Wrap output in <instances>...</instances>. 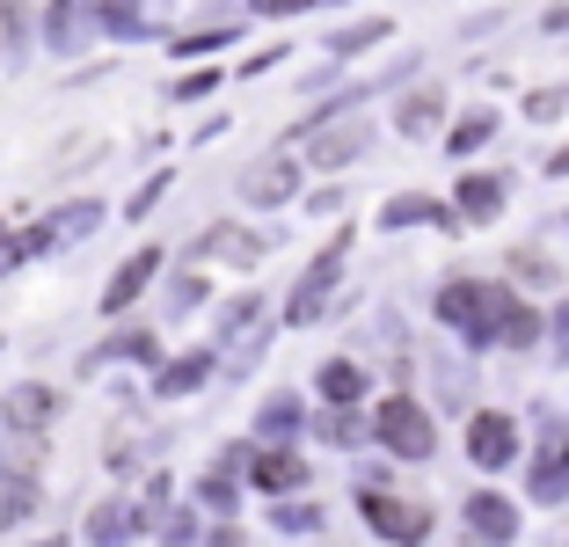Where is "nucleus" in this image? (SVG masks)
<instances>
[{
  "label": "nucleus",
  "mask_w": 569,
  "mask_h": 547,
  "mask_svg": "<svg viewBox=\"0 0 569 547\" xmlns=\"http://www.w3.org/2000/svg\"><path fill=\"white\" fill-rule=\"evenodd\" d=\"M438 315H446L452 329H468L475 344H489V336H497V315H503V292H489V285H446V292H438Z\"/></svg>",
  "instance_id": "nucleus-1"
},
{
  "label": "nucleus",
  "mask_w": 569,
  "mask_h": 547,
  "mask_svg": "<svg viewBox=\"0 0 569 547\" xmlns=\"http://www.w3.org/2000/svg\"><path fill=\"white\" fill-rule=\"evenodd\" d=\"M372 431H380V446H395V452H402V460H423V452L438 446V424L417 409V401H380Z\"/></svg>",
  "instance_id": "nucleus-2"
},
{
  "label": "nucleus",
  "mask_w": 569,
  "mask_h": 547,
  "mask_svg": "<svg viewBox=\"0 0 569 547\" xmlns=\"http://www.w3.org/2000/svg\"><path fill=\"white\" fill-rule=\"evenodd\" d=\"M51 416H59V395H51L44 380H22V387H8V395H0V424H8V431H22V438H37Z\"/></svg>",
  "instance_id": "nucleus-3"
},
{
  "label": "nucleus",
  "mask_w": 569,
  "mask_h": 547,
  "mask_svg": "<svg viewBox=\"0 0 569 547\" xmlns=\"http://www.w3.org/2000/svg\"><path fill=\"white\" fill-rule=\"evenodd\" d=\"M153 270H161V256H153V249H139L132 263L110 270V285H102V315H124V307H132V299L153 285Z\"/></svg>",
  "instance_id": "nucleus-4"
},
{
  "label": "nucleus",
  "mask_w": 569,
  "mask_h": 547,
  "mask_svg": "<svg viewBox=\"0 0 569 547\" xmlns=\"http://www.w3.org/2000/svg\"><path fill=\"white\" fill-rule=\"evenodd\" d=\"M366 518H372V526L387 533V540H402V547L431 533V518H423L417 504H395V497H380V489H366Z\"/></svg>",
  "instance_id": "nucleus-5"
},
{
  "label": "nucleus",
  "mask_w": 569,
  "mask_h": 547,
  "mask_svg": "<svg viewBox=\"0 0 569 547\" xmlns=\"http://www.w3.org/2000/svg\"><path fill=\"white\" fill-rule=\"evenodd\" d=\"M468 446H475V460H482V467H503V460H511V452H519V431H511L503 416H475Z\"/></svg>",
  "instance_id": "nucleus-6"
},
{
  "label": "nucleus",
  "mask_w": 569,
  "mask_h": 547,
  "mask_svg": "<svg viewBox=\"0 0 569 547\" xmlns=\"http://www.w3.org/2000/svg\"><path fill=\"white\" fill-rule=\"evenodd\" d=\"M132 533H139V511H132V504L110 497V504H96V511H88V540H96V547H124Z\"/></svg>",
  "instance_id": "nucleus-7"
},
{
  "label": "nucleus",
  "mask_w": 569,
  "mask_h": 547,
  "mask_svg": "<svg viewBox=\"0 0 569 547\" xmlns=\"http://www.w3.org/2000/svg\"><path fill=\"white\" fill-rule=\"evenodd\" d=\"M468 526H475V540L503 547V540H511V533H519V511H511V504H503V497H475V504H468Z\"/></svg>",
  "instance_id": "nucleus-8"
},
{
  "label": "nucleus",
  "mask_w": 569,
  "mask_h": 547,
  "mask_svg": "<svg viewBox=\"0 0 569 547\" xmlns=\"http://www.w3.org/2000/svg\"><path fill=\"white\" fill-rule=\"evenodd\" d=\"M96 227H102V205L96 198H73V205H59V212L44 219L51 249H59V241H81V233H96Z\"/></svg>",
  "instance_id": "nucleus-9"
},
{
  "label": "nucleus",
  "mask_w": 569,
  "mask_h": 547,
  "mask_svg": "<svg viewBox=\"0 0 569 547\" xmlns=\"http://www.w3.org/2000/svg\"><path fill=\"white\" fill-rule=\"evenodd\" d=\"M336 263H343V249H329V263L307 270V285H300V299H292V315H284V321H315L321 315V299H329V285H336Z\"/></svg>",
  "instance_id": "nucleus-10"
},
{
  "label": "nucleus",
  "mask_w": 569,
  "mask_h": 547,
  "mask_svg": "<svg viewBox=\"0 0 569 547\" xmlns=\"http://www.w3.org/2000/svg\"><path fill=\"white\" fill-rule=\"evenodd\" d=\"M241 190H249L256 205H284V198H292V161H256Z\"/></svg>",
  "instance_id": "nucleus-11"
},
{
  "label": "nucleus",
  "mask_w": 569,
  "mask_h": 547,
  "mask_svg": "<svg viewBox=\"0 0 569 547\" xmlns=\"http://www.w3.org/2000/svg\"><path fill=\"white\" fill-rule=\"evenodd\" d=\"M256 489H278V497H284V489H300V481H307V467L300 460H292V452H256Z\"/></svg>",
  "instance_id": "nucleus-12"
},
{
  "label": "nucleus",
  "mask_w": 569,
  "mask_h": 547,
  "mask_svg": "<svg viewBox=\"0 0 569 547\" xmlns=\"http://www.w3.org/2000/svg\"><path fill=\"white\" fill-rule=\"evenodd\" d=\"M358 147H366V125H343V132H315V139H307V161L336 168V161H351Z\"/></svg>",
  "instance_id": "nucleus-13"
},
{
  "label": "nucleus",
  "mask_w": 569,
  "mask_h": 547,
  "mask_svg": "<svg viewBox=\"0 0 569 547\" xmlns=\"http://www.w3.org/2000/svg\"><path fill=\"white\" fill-rule=\"evenodd\" d=\"M204 372H212V350H190V358H176V365H161V395H190V387H204Z\"/></svg>",
  "instance_id": "nucleus-14"
},
{
  "label": "nucleus",
  "mask_w": 569,
  "mask_h": 547,
  "mask_svg": "<svg viewBox=\"0 0 569 547\" xmlns=\"http://www.w3.org/2000/svg\"><path fill=\"white\" fill-rule=\"evenodd\" d=\"M110 358H153V329H124V336H110L102 350H88V365H110Z\"/></svg>",
  "instance_id": "nucleus-15"
},
{
  "label": "nucleus",
  "mask_w": 569,
  "mask_h": 547,
  "mask_svg": "<svg viewBox=\"0 0 569 547\" xmlns=\"http://www.w3.org/2000/svg\"><path fill=\"white\" fill-rule=\"evenodd\" d=\"M321 395L329 401H358L366 395V372H358V365H329V372H321Z\"/></svg>",
  "instance_id": "nucleus-16"
},
{
  "label": "nucleus",
  "mask_w": 569,
  "mask_h": 547,
  "mask_svg": "<svg viewBox=\"0 0 569 547\" xmlns=\"http://www.w3.org/2000/svg\"><path fill=\"white\" fill-rule=\"evenodd\" d=\"M460 205H468L475 219H489L503 205V190H497V176H468V190H460Z\"/></svg>",
  "instance_id": "nucleus-17"
},
{
  "label": "nucleus",
  "mask_w": 569,
  "mask_h": 547,
  "mask_svg": "<svg viewBox=\"0 0 569 547\" xmlns=\"http://www.w3.org/2000/svg\"><path fill=\"white\" fill-rule=\"evenodd\" d=\"M292 424H300V401H292V395H270L263 401V438H284Z\"/></svg>",
  "instance_id": "nucleus-18"
},
{
  "label": "nucleus",
  "mask_w": 569,
  "mask_h": 547,
  "mask_svg": "<svg viewBox=\"0 0 569 547\" xmlns=\"http://www.w3.org/2000/svg\"><path fill=\"white\" fill-rule=\"evenodd\" d=\"M409 219H438V227H452L431 198H395V205H387V227H409Z\"/></svg>",
  "instance_id": "nucleus-19"
},
{
  "label": "nucleus",
  "mask_w": 569,
  "mask_h": 547,
  "mask_svg": "<svg viewBox=\"0 0 569 547\" xmlns=\"http://www.w3.org/2000/svg\"><path fill=\"white\" fill-rule=\"evenodd\" d=\"M562 489H569V467H562V460H555V452H548V460L533 467V497H540V504H555V497H562Z\"/></svg>",
  "instance_id": "nucleus-20"
},
{
  "label": "nucleus",
  "mask_w": 569,
  "mask_h": 547,
  "mask_svg": "<svg viewBox=\"0 0 569 547\" xmlns=\"http://www.w3.org/2000/svg\"><path fill=\"white\" fill-rule=\"evenodd\" d=\"M212 249L227 256V263H256V256H263V249H256V241H249L241 227H219V233H212Z\"/></svg>",
  "instance_id": "nucleus-21"
},
{
  "label": "nucleus",
  "mask_w": 569,
  "mask_h": 547,
  "mask_svg": "<svg viewBox=\"0 0 569 547\" xmlns=\"http://www.w3.org/2000/svg\"><path fill=\"white\" fill-rule=\"evenodd\" d=\"M431 117H438V96H409L402 102V132H431Z\"/></svg>",
  "instance_id": "nucleus-22"
},
{
  "label": "nucleus",
  "mask_w": 569,
  "mask_h": 547,
  "mask_svg": "<svg viewBox=\"0 0 569 547\" xmlns=\"http://www.w3.org/2000/svg\"><path fill=\"white\" fill-rule=\"evenodd\" d=\"M102 30H118V37H139V8H132V0H110V8H102Z\"/></svg>",
  "instance_id": "nucleus-23"
},
{
  "label": "nucleus",
  "mask_w": 569,
  "mask_h": 547,
  "mask_svg": "<svg viewBox=\"0 0 569 547\" xmlns=\"http://www.w3.org/2000/svg\"><path fill=\"white\" fill-rule=\"evenodd\" d=\"M321 526V511H307V504H284L278 511V533H315Z\"/></svg>",
  "instance_id": "nucleus-24"
},
{
  "label": "nucleus",
  "mask_w": 569,
  "mask_h": 547,
  "mask_svg": "<svg viewBox=\"0 0 569 547\" xmlns=\"http://www.w3.org/2000/svg\"><path fill=\"white\" fill-rule=\"evenodd\" d=\"M489 125H497V117H468V125L452 132V147H460V153H468V147H482V139H489Z\"/></svg>",
  "instance_id": "nucleus-25"
},
{
  "label": "nucleus",
  "mask_w": 569,
  "mask_h": 547,
  "mask_svg": "<svg viewBox=\"0 0 569 547\" xmlns=\"http://www.w3.org/2000/svg\"><path fill=\"white\" fill-rule=\"evenodd\" d=\"M204 504H212V511H234V481L212 475V481H204Z\"/></svg>",
  "instance_id": "nucleus-26"
},
{
  "label": "nucleus",
  "mask_w": 569,
  "mask_h": 547,
  "mask_svg": "<svg viewBox=\"0 0 569 547\" xmlns=\"http://www.w3.org/2000/svg\"><path fill=\"white\" fill-rule=\"evenodd\" d=\"M256 8H270V16H300L307 0H256Z\"/></svg>",
  "instance_id": "nucleus-27"
},
{
  "label": "nucleus",
  "mask_w": 569,
  "mask_h": 547,
  "mask_svg": "<svg viewBox=\"0 0 569 547\" xmlns=\"http://www.w3.org/2000/svg\"><path fill=\"white\" fill-rule=\"evenodd\" d=\"M0 44H8V8H0Z\"/></svg>",
  "instance_id": "nucleus-28"
},
{
  "label": "nucleus",
  "mask_w": 569,
  "mask_h": 547,
  "mask_svg": "<svg viewBox=\"0 0 569 547\" xmlns=\"http://www.w3.org/2000/svg\"><path fill=\"white\" fill-rule=\"evenodd\" d=\"M44 547H59V540H44Z\"/></svg>",
  "instance_id": "nucleus-29"
}]
</instances>
